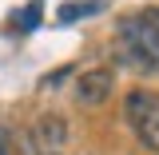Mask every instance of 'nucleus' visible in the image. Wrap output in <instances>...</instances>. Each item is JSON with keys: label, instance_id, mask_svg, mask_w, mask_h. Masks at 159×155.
<instances>
[{"label": "nucleus", "instance_id": "nucleus-1", "mask_svg": "<svg viewBox=\"0 0 159 155\" xmlns=\"http://www.w3.org/2000/svg\"><path fill=\"white\" fill-rule=\"evenodd\" d=\"M119 52L139 72H159V12H131L119 20Z\"/></svg>", "mask_w": 159, "mask_h": 155}, {"label": "nucleus", "instance_id": "nucleus-2", "mask_svg": "<svg viewBox=\"0 0 159 155\" xmlns=\"http://www.w3.org/2000/svg\"><path fill=\"white\" fill-rule=\"evenodd\" d=\"M123 116L131 123L135 139L147 147V151L159 155V92H147V88H135L123 99Z\"/></svg>", "mask_w": 159, "mask_h": 155}, {"label": "nucleus", "instance_id": "nucleus-3", "mask_svg": "<svg viewBox=\"0 0 159 155\" xmlns=\"http://www.w3.org/2000/svg\"><path fill=\"white\" fill-rule=\"evenodd\" d=\"M116 92V72L111 68H92V72H80L76 88H72V99H76L80 107H99V103H107Z\"/></svg>", "mask_w": 159, "mask_h": 155}, {"label": "nucleus", "instance_id": "nucleus-4", "mask_svg": "<svg viewBox=\"0 0 159 155\" xmlns=\"http://www.w3.org/2000/svg\"><path fill=\"white\" fill-rule=\"evenodd\" d=\"M32 143L40 147V155H56L64 143H68V119L56 116V112H48V116H40L32 123Z\"/></svg>", "mask_w": 159, "mask_h": 155}, {"label": "nucleus", "instance_id": "nucleus-5", "mask_svg": "<svg viewBox=\"0 0 159 155\" xmlns=\"http://www.w3.org/2000/svg\"><path fill=\"white\" fill-rule=\"evenodd\" d=\"M103 12V0H80V4H60V24H72V20L96 16Z\"/></svg>", "mask_w": 159, "mask_h": 155}, {"label": "nucleus", "instance_id": "nucleus-6", "mask_svg": "<svg viewBox=\"0 0 159 155\" xmlns=\"http://www.w3.org/2000/svg\"><path fill=\"white\" fill-rule=\"evenodd\" d=\"M36 24H40V4H28V8L16 16V28H20V32H32Z\"/></svg>", "mask_w": 159, "mask_h": 155}, {"label": "nucleus", "instance_id": "nucleus-7", "mask_svg": "<svg viewBox=\"0 0 159 155\" xmlns=\"http://www.w3.org/2000/svg\"><path fill=\"white\" fill-rule=\"evenodd\" d=\"M12 151V135H8V127H0V155Z\"/></svg>", "mask_w": 159, "mask_h": 155}]
</instances>
